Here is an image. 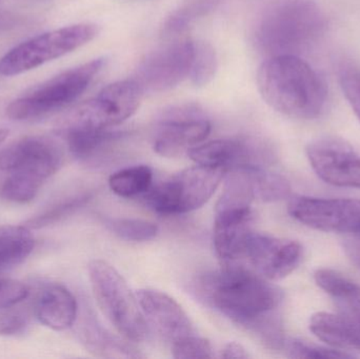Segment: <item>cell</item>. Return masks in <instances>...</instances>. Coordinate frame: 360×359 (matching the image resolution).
<instances>
[{"label": "cell", "instance_id": "obj_4", "mask_svg": "<svg viewBox=\"0 0 360 359\" xmlns=\"http://www.w3.org/2000/svg\"><path fill=\"white\" fill-rule=\"evenodd\" d=\"M105 65V58L93 59L34 86L6 107L13 120H31L65 109L82 96Z\"/></svg>", "mask_w": 360, "mask_h": 359}, {"label": "cell", "instance_id": "obj_30", "mask_svg": "<svg viewBox=\"0 0 360 359\" xmlns=\"http://www.w3.org/2000/svg\"><path fill=\"white\" fill-rule=\"evenodd\" d=\"M173 358L177 359L213 358L211 343L203 337L194 334L176 341L172 345Z\"/></svg>", "mask_w": 360, "mask_h": 359}, {"label": "cell", "instance_id": "obj_25", "mask_svg": "<svg viewBox=\"0 0 360 359\" xmlns=\"http://www.w3.org/2000/svg\"><path fill=\"white\" fill-rule=\"evenodd\" d=\"M153 183V172L147 166H134L122 169L111 175V191L120 197L131 198L143 195Z\"/></svg>", "mask_w": 360, "mask_h": 359}, {"label": "cell", "instance_id": "obj_28", "mask_svg": "<svg viewBox=\"0 0 360 359\" xmlns=\"http://www.w3.org/2000/svg\"><path fill=\"white\" fill-rule=\"evenodd\" d=\"M283 349L288 356L292 358H351L353 354L333 349L323 348L313 344L306 343L300 339H285Z\"/></svg>", "mask_w": 360, "mask_h": 359}, {"label": "cell", "instance_id": "obj_20", "mask_svg": "<svg viewBox=\"0 0 360 359\" xmlns=\"http://www.w3.org/2000/svg\"><path fill=\"white\" fill-rule=\"evenodd\" d=\"M314 280L319 288L333 297L340 313L348 318L360 332L359 285L331 269L317 270Z\"/></svg>", "mask_w": 360, "mask_h": 359}, {"label": "cell", "instance_id": "obj_38", "mask_svg": "<svg viewBox=\"0 0 360 359\" xmlns=\"http://www.w3.org/2000/svg\"><path fill=\"white\" fill-rule=\"evenodd\" d=\"M8 136V129H0V145L6 141V137Z\"/></svg>", "mask_w": 360, "mask_h": 359}, {"label": "cell", "instance_id": "obj_36", "mask_svg": "<svg viewBox=\"0 0 360 359\" xmlns=\"http://www.w3.org/2000/svg\"><path fill=\"white\" fill-rule=\"evenodd\" d=\"M222 358H249L247 350L237 343H230L222 349Z\"/></svg>", "mask_w": 360, "mask_h": 359}, {"label": "cell", "instance_id": "obj_26", "mask_svg": "<svg viewBox=\"0 0 360 359\" xmlns=\"http://www.w3.org/2000/svg\"><path fill=\"white\" fill-rule=\"evenodd\" d=\"M108 229L122 240L129 242H149L158 236V227L151 221L135 218H109Z\"/></svg>", "mask_w": 360, "mask_h": 359}, {"label": "cell", "instance_id": "obj_18", "mask_svg": "<svg viewBox=\"0 0 360 359\" xmlns=\"http://www.w3.org/2000/svg\"><path fill=\"white\" fill-rule=\"evenodd\" d=\"M37 320L54 331L71 328L78 318V303L69 289L58 284L49 285L35 301Z\"/></svg>", "mask_w": 360, "mask_h": 359}, {"label": "cell", "instance_id": "obj_19", "mask_svg": "<svg viewBox=\"0 0 360 359\" xmlns=\"http://www.w3.org/2000/svg\"><path fill=\"white\" fill-rule=\"evenodd\" d=\"M310 331L323 343L340 351L360 352L359 329L342 314L317 312L310 320Z\"/></svg>", "mask_w": 360, "mask_h": 359}, {"label": "cell", "instance_id": "obj_12", "mask_svg": "<svg viewBox=\"0 0 360 359\" xmlns=\"http://www.w3.org/2000/svg\"><path fill=\"white\" fill-rule=\"evenodd\" d=\"M188 155L196 164L224 169L226 172L245 167L266 166L273 159L270 148L255 138L216 139L195 145L188 150Z\"/></svg>", "mask_w": 360, "mask_h": 359}, {"label": "cell", "instance_id": "obj_34", "mask_svg": "<svg viewBox=\"0 0 360 359\" xmlns=\"http://www.w3.org/2000/svg\"><path fill=\"white\" fill-rule=\"evenodd\" d=\"M27 326V316L20 310L6 308L0 313V337L19 334Z\"/></svg>", "mask_w": 360, "mask_h": 359}, {"label": "cell", "instance_id": "obj_23", "mask_svg": "<svg viewBox=\"0 0 360 359\" xmlns=\"http://www.w3.org/2000/svg\"><path fill=\"white\" fill-rule=\"evenodd\" d=\"M35 246V240L27 226H4L0 228V269L13 267L25 261Z\"/></svg>", "mask_w": 360, "mask_h": 359}, {"label": "cell", "instance_id": "obj_2", "mask_svg": "<svg viewBox=\"0 0 360 359\" xmlns=\"http://www.w3.org/2000/svg\"><path fill=\"white\" fill-rule=\"evenodd\" d=\"M257 86L264 100L288 117L315 119L325 107V82L297 55H276L266 59L258 70Z\"/></svg>", "mask_w": 360, "mask_h": 359}, {"label": "cell", "instance_id": "obj_13", "mask_svg": "<svg viewBox=\"0 0 360 359\" xmlns=\"http://www.w3.org/2000/svg\"><path fill=\"white\" fill-rule=\"evenodd\" d=\"M302 253L300 242L252 232L245 244L243 259L248 261L262 278L281 280L300 265Z\"/></svg>", "mask_w": 360, "mask_h": 359}, {"label": "cell", "instance_id": "obj_17", "mask_svg": "<svg viewBox=\"0 0 360 359\" xmlns=\"http://www.w3.org/2000/svg\"><path fill=\"white\" fill-rule=\"evenodd\" d=\"M254 215L251 208L216 209L213 242L216 254L224 263L241 261L251 235Z\"/></svg>", "mask_w": 360, "mask_h": 359}, {"label": "cell", "instance_id": "obj_29", "mask_svg": "<svg viewBox=\"0 0 360 359\" xmlns=\"http://www.w3.org/2000/svg\"><path fill=\"white\" fill-rule=\"evenodd\" d=\"M90 197V195H82L72 198V200H67V202H61L58 206L53 207L51 210L44 212V214L29 219L25 226H27L30 229H40V228L57 223L60 219L65 218L68 215L72 214L74 211L82 208L86 202H89Z\"/></svg>", "mask_w": 360, "mask_h": 359}, {"label": "cell", "instance_id": "obj_21", "mask_svg": "<svg viewBox=\"0 0 360 359\" xmlns=\"http://www.w3.org/2000/svg\"><path fill=\"white\" fill-rule=\"evenodd\" d=\"M78 334L86 350L95 355L109 358H141L132 346L110 334L89 314L82 318Z\"/></svg>", "mask_w": 360, "mask_h": 359}, {"label": "cell", "instance_id": "obj_27", "mask_svg": "<svg viewBox=\"0 0 360 359\" xmlns=\"http://www.w3.org/2000/svg\"><path fill=\"white\" fill-rule=\"evenodd\" d=\"M217 70V57L211 44L205 41L194 42V56L190 76L193 84L203 86L209 84Z\"/></svg>", "mask_w": 360, "mask_h": 359}, {"label": "cell", "instance_id": "obj_1", "mask_svg": "<svg viewBox=\"0 0 360 359\" xmlns=\"http://www.w3.org/2000/svg\"><path fill=\"white\" fill-rule=\"evenodd\" d=\"M194 286L201 301L270 349H283L285 339L278 314L283 293L266 278L237 263H224L221 269L199 276Z\"/></svg>", "mask_w": 360, "mask_h": 359}, {"label": "cell", "instance_id": "obj_9", "mask_svg": "<svg viewBox=\"0 0 360 359\" xmlns=\"http://www.w3.org/2000/svg\"><path fill=\"white\" fill-rule=\"evenodd\" d=\"M61 164L60 149L46 137H22L0 151V170L19 175L40 187Z\"/></svg>", "mask_w": 360, "mask_h": 359}, {"label": "cell", "instance_id": "obj_22", "mask_svg": "<svg viewBox=\"0 0 360 359\" xmlns=\"http://www.w3.org/2000/svg\"><path fill=\"white\" fill-rule=\"evenodd\" d=\"M70 152L80 160L94 158L103 149L124 137L120 131L89 130V129H61Z\"/></svg>", "mask_w": 360, "mask_h": 359}, {"label": "cell", "instance_id": "obj_10", "mask_svg": "<svg viewBox=\"0 0 360 359\" xmlns=\"http://www.w3.org/2000/svg\"><path fill=\"white\" fill-rule=\"evenodd\" d=\"M289 214L312 229L360 236V200L300 196L290 202Z\"/></svg>", "mask_w": 360, "mask_h": 359}, {"label": "cell", "instance_id": "obj_37", "mask_svg": "<svg viewBox=\"0 0 360 359\" xmlns=\"http://www.w3.org/2000/svg\"><path fill=\"white\" fill-rule=\"evenodd\" d=\"M344 249L351 261L360 270V240H347Z\"/></svg>", "mask_w": 360, "mask_h": 359}, {"label": "cell", "instance_id": "obj_7", "mask_svg": "<svg viewBox=\"0 0 360 359\" xmlns=\"http://www.w3.org/2000/svg\"><path fill=\"white\" fill-rule=\"evenodd\" d=\"M98 33V25L94 23H78L30 38L0 58V75H19L60 58L94 39Z\"/></svg>", "mask_w": 360, "mask_h": 359}, {"label": "cell", "instance_id": "obj_31", "mask_svg": "<svg viewBox=\"0 0 360 359\" xmlns=\"http://www.w3.org/2000/svg\"><path fill=\"white\" fill-rule=\"evenodd\" d=\"M217 1L218 0H194L188 6L181 8L179 12L175 13L171 18H169L166 31L170 32V33L181 31L191 21L194 20L200 15L205 14Z\"/></svg>", "mask_w": 360, "mask_h": 359}, {"label": "cell", "instance_id": "obj_6", "mask_svg": "<svg viewBox=\"0 0 360 359\" xmlns=\"http://www.w3.org/2000/svg\"><path fill=\"white\" fill-rule=\"evenodd\" d=\"M226 173L224 169L197 164L156 185L152 183L143 197L158 214H186L201 208L212 197Z\"/></svg>", "mask_w": 360, "mask_h": 359}, {"label": "cell", "instance_id": "obj_35", "mask_svg": "<svg viewBox=\"0 0 360 359\" xmlns=\"http://www.w3.org/2000/svg\"><path fill=\"white\" fill-rule=\"evenodd\" d=\"M22 22V18L12 12L1 11L0 12V35L13 31Z\"/></svg>", "mask_w": 360, "mask_h": 359}, {"label": "cell", "instance_id": "obj_3", "mask_svg": "<svg viewBox=\"0 0 360 359\" xmlns=\"http://www.w3.org/2000/svg\"><path fill=\"white\" fill-rule=\"evenodd\" d=\"M89 278L99 309L124 339L143 343L149 337V327L128 284L107 261L95 259L89 263Z\"/></svg>", "mask_w": 360, "mask_h": 359}, {"label": "cell", "instance_id": "obj_14", "mask_svg": "<svg viewBox=\"0 0 360 359\" xmlns=\"http://www.w3.org/2000/svg\"><path fill=\"white\" fill-rule=\"evenodd\" d=\"M307 156L321 181L335 187L360 189V155L348 143L321 139L308 145Z\"/></svg>", "mask_w": 360, "mask_h": 359}, {"label": "cell", "instance_id": "obj_8", "mask_svg": "<svg viewBox=\"0 0 360 359\" xmlns=\"http://www.w3.org/2000/svg\"><path fill=\"white\" fill-rule=\"evenodd\" d=\"M143 91L131 79L109 84L74 110L61 129L107 130L122 124L139 109Z\"/></svg>", "mask_w": 360, "mask_h": 359}, {"label": "cell", "instance_id": "obj_24", "mask_svg": "<svg viewBox=\"0 0 360 359\" xmlns=\"http://www.w3.org/2000/svg\"><path fill=\"white\" fill-rule=\"evenodd\" d=\"M245 168L249 171L251 177L255 200L272 202L289 197L291 185L283 175L269 170L266 166H252Z\"/></svg>", "mask_w": 360, "mask_h": 359}, {"label": "cell", "instance_id": "obj_5", "mask_svg": "<svg viewBox=\"0 0 360 359\" xmlns=\"http://www.w3.org/2000/svg\"><path fill=\"white\" fill-rule=\"evenodd\" d=\"M319 14L312 4L288 0L264 13L255 31L258 48L269 56L291 54L308 44L319 27Z\"/></svg>", "mask_w": 360, "mask_h": 359}, {"label": "cell", "instance_id": "obj_11", "mask_svg": "<svg viewBox=\"0 0 360 359\" xmlns=\"http://www.w3.org/2000/svg\"><path fill=\"white\" fill-rule=\"evenodd\" d=\"M194 42H175L143 59L132 78L143 92H164L190 76Z\"/></svg>", "mask_w": 360, "mask_h": 359}, {"label": "cell", "instance_id": "obj_33", "mask_svg": "<svg viewBox=\"0 0 360 359\" xmlns=\"http://www.w3.org/2000/svg\"><path fill=\"white\" fill-rule=\"evenodd\" d=\"M30 290L22 282L0 280V310L14 307L29 296Z\"/></svg>", "mask_w": 360, "mask_h": 359}, {"label": "cell", "instance_id": "obj_16", "mask_svg": "<svg viewBox=\"0 0 360 359\" xmlns=\"http://www.w3.org/2000/svg\"><path fill=\"white\" fill-rule=\"evenodd\" d=\"M211 132V124L198 115H174L162 120L154 135V150L164 157H179L202 143Z\"/></svg>", "mask_w": 360, "mask_h": 359}, {"label": "cell", "instance_id": "obj_32", "mask_svg": "<svg viewBox=\"0 0 360 359\" xmlns=\"http://www.w3.org/2000/svg\"><path fill=\"white\" fill-rule=\"evenodd\" d=\"M340 81L342 93L360 122V69L345 67L340 73Z\"/></svg>", "mask_w": 360, "mask_h": 359}, {"label": "cell", "instance_id": "obj_15", "mask_svg": "<svg viewBox=\"0 0 360 359\" xmlns=\"http://www.w3.org/2000/svg\"><path fill=\"white\" fill-rule=\"evenodd\" d=\"M136 297L147 322L172 345L196 334L186 312L166 293L154 289H141L137 291Z\"/></svg>", "mask_w": 360, "mask_h": 359}]
</instances>
